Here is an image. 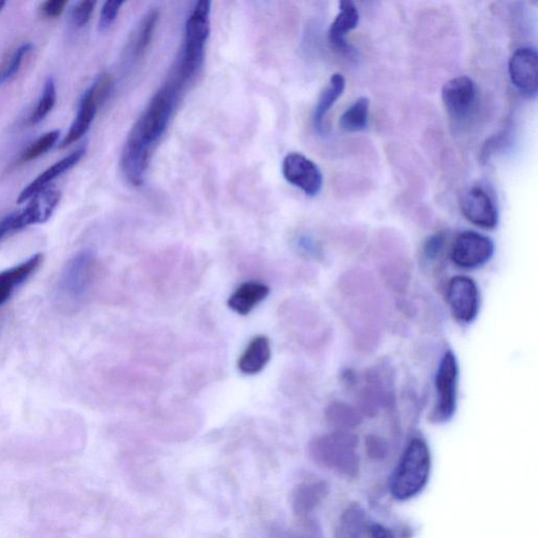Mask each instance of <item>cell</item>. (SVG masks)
Masks as SVG:
<instances>
[{
    "label": "cell",
    "instance_id": "obj_1",
    "mask_svg": "<svg viewBox=\"0 0 538 538\" xmlns=\"http://www.w3.org/2000/svg\"><path fill=\"white\" fill-rule=\"evenodd\" d=\"M336 301L356 351L374 352L380 346L385 321L382 294L374 276L363 269L345 271L336 283Z\"/></svg>",
    "mask_w": 538,
    "mask_h": 538
},
{
    "label": "cell",
    "instance_id": "obj_2",
    "mask_svg": "<svg viewBox=\"0 0 538 538\" xmlns=\"http://www.w3.org/2000/svg\"><path fill=\"white\" fill-rule=\"evenodd\" d=\"M182 87V82L177 77L163 86L128 135L120 162L124 177L135 186L144 183L153 150L167 131Z\"/></svg>",
    "mask_w": 538,
    "mask_h": 538
},
{
    "label": "cell",
    "instance_id": "obj_3",
    "mask_svg": "<svg viewBox=\"0 0 538 538\" xmlns=\"http://www.w3.org/2000/svg\"><path fill=\"white\" fill-rule=\"evenodd\" d=\"M358 437L348 431L315 437L310 442L309 451L313 462L324 468L333 470L343 476L356 477L360 470Z\"/></svg>",
    "mask_w": 538,
    "mask_h": 538
},
{
    "label": "cell",
    "instance_id": "obj_4",
    "mask_svg": "<svg viewBox=\"0 0 538 538\" xmlns=\"http://www.w3.org/2000/svg\"><path fill=\"white\" fill-rule=\"evenodd\" d=\"M430 470L431 455L427 444L421 439H413L401 454L390 481L393 498L399 501L416 498L427 484Z\"/></svg>",
    "mask_w": 538,
    "mask_h": 538
},
{
    "label": "cell",
    "instance_id": "obj_5",
    "mask_svg": "<svg viewBox=\"0 0 538 538\" xmlns=\"http://www.w3.org/2000/svg\"><path fill=\"white\" fill-rule=\"evenodd\" d=\"M97 274V260L91 251L77 253L64 265L55 288L59 306L68 310L85 303Z\"/></svg>",
    "mask_w": 538,
    "mask_h": 538
},
{
    "label": "cell",
    "instance_id": "obj_6",
    "mask_svg": "<svg viewBox=\"0 0 538 538\" xmlns=\"http://www.w3.org/2000/svg\"><path fill=\"white\" fill-rule=\"evenodd\" d=\"M378 276L390 292L406 294L412 280V261L406 247L394 239L378 242L374 250Z\"/></svg>",
    "mask_w": 538,
    "mask_h": 538
},
{
    "label": "cell",
    "instance_id": "obj_7",
    "mask_svg": "<svg viewBox=\"0 0 538 538\" xmlns=\"http://www.w3.org/2000/svg\"><path fill=\"white\" fill-rule=\"evenodd\" d=\"M210 2H199L195 5L186 25L185 49H183L178 79L183 85L197 73L203 64L204 47L211 33Z\"/></svg>",
    "mask_w": 538,
    "mask_h": 538
},
{
    "label": "cell",
    "instance_id": "obj_8",
    "mask_svg": "<svg viewBox=\"0 0 538 538\" xmlns=\"http://www.w3.org/2000/svg\"><path fill=\"white\" fill-rule=\"evenodd\" d=\"M459 364L454 353L447 352L441 360L435 376V403L431 410V422H448L457 410Z\"/></svg>",
    "mask_w": 538,
    "mask_h": 538
},
{
    "label": "cell",
    "instance_id": "obj_9",
    "mask_svg": "<svg viewBox=\"0 0 538 538\" xmlns=\"http://www.w3.org/2000/svg\"><path fill=\"white\" fill-rule=\"evenodd\" d=\"M360 412L376 417L384 407L392 408L394 403L393 377L382 366L365 371L358 390Z\"/></svg>",
    "mask_w": 538,
    "mask_h": 538
},
{
    "label": "cell",
    "instance_id": "obj_10",
    "mask_svg": "<svg viewBox=\"0 0 538 538\" xmlns=\"http://www.w3.org/2000/svg\"><path fill=\"white\" fill-rule=\"evenodd\" d=\"M494 244L488 236L464 232L455 238L451 251L452 262L462 269H476L493 256Z\"/></svg>",
    "mask_w": 538,
    "mask_h": 538
},
{
    "label": "cell",
    "instance_id": "obj_11",
    "mask_svg": "<svg viewBox=\"0 0 538 538\" xmlns=\"http://www.w3.org/2000/svg\"><path fill=\"white\" fill-rule=\"evenodd\" d=\"M446 298L452 316L463 324L471 323L480 310V294L475 281L458 276L448 283Z\"/></svg>",
    "mask_w": 538,
    "mask_h": 538
},
{
    "label": "cell",
    "instance_id": "obj_12",
    "mask_svg": "<svg viewBox=\"0 0 538 538\" xmlns=\"http://www.w3.org/2000/svg\"><path fill=\"white\" fill-rule=\"evenodd\" d=\"M284 178L298 187L306 196L315 197L323 186L320 169L310 159L299 153H291L284 158L282 164Z\"/></svg>",
    "mask_w": 538,
    "mask_h": 538
},
{
    "label": "cell",
    "instance_id": "obj_13",
    "mask_svg": "<svg viewBox=\"0 0 538 538\" xmlns=\"http://www.w3.org/2000/svg\"><path fill=\"white\" fill-rule=\"evenodd\" d=\"M538 57L534 47H520L509 61L512 85L527 97H535L538 87Z\"/></svg>",
    "mask_w": 538,
    "mask_h": 538
},
{
    "label": "cell",
    "instance_id": "obj_14",
    "mask_svg": "<svg viewBox=\"0 0 538 538\" xmlns=\"http://www.w3.org/2000/svg\"><path fill=\"white\" fill-rule=\"evenodd\" d=\"M460 211L467 220L478 228L492 229L498 226L499 215L493 200L481 186H472L463 195Z\"/></svg>",
    "mask_w": 538,
    "mask_h": 538
},
{
    "label": "cell",
    "instance_id": "obj_15",
    "mask_svg": "<svg viewBox=\"0 0 538 538\" xmlns=\"http://www.w3.org/2000/svg\"><path fill=\"white\" fill-rule=\"evenodd\" d=\"M442 99L453 120H463L470 114L476 102V87L467 76H459L446 82Z\"/></svg>",
    "mask_w": 538,
    "mask_h": 538
},
{
    "label": "cell",
    "instance_id": "obj_16",
    "mask_svg": "<svg viewBox=\"0 0 538 538\" xmlns=\"http://www.w3.org/2000/svg\"><path fill=\"white\" fill-rule=\"evenodd\" d=\"M43 262V253H37L13 268L0 271V306L8 302L17 289L37 273Z\"/></svg>",
    "mask_w": 538,
    "mask_h": 538
},
{
    "label": "cell",
    "instance_id": "obj_17",
    "mask_svg": "<svg viewBox=\"0 0 538 538\" xmlns=\"http://www.w3.org/2000/svg\"><path fill=\"white\" fill-rule=\"evenodd\" d=\"M62 194L57 188L47 186L43 191L35 195L29 204L19 211L23 228L45 223L52 217L56 210Z\"/></svg>",
    "mask_w": 538,
    "mask_h": 538
},
{
    "label": "cell",
    "instance_id": "obj_18",
    "mask_svg": "<svg viewBox=\"0 0 538 538\" xmlns=\"http://www.w3.org/2000/svg\"><path fill=\"white\" fill-rule=\"evenodd\" d=\"M360 14L358 8L351 0L340 3L339 14L336 15L329 29V41L335 50L343 54H351L352 46L347 44L345 37L359 25Z\"/></svg>",
    "mask_w": 538,
    "mask_h": 538
},
{
    "label": "cell",
    "instance_id": "obj_19",
    "mask_svg": "<svg viewBox=\"0 0 538 538\" xmlns=\"http://www.w3.org/2000/svg\"><path fill=\"white\" fill-rule=\"evenodd\" d=\"M85 153V147H80V149L70 153L66 158L62 159L61 161L53 164L52 167L45 170L43 174H40L37 179L29 183V185L23 189L19 199H17V203H27V201L34 197L35 195L49 186L50 183L53 180H55L57 177L66 173V171L72 169L75 164L79 163Z\"/></svg>",
    "mask_w": 538,
    "mask_h": 538
},
{
    "label": "cell",
    "instance_id": "obj_20",
    "mask_svg": "<svg viewBox=\"0 0 538 538\" xmlns=\"http://www.w3.org/2000/svg\"><path fill=\"white\" fill-rule=\"evenodd\" d=\"M270 288L258 281H248L236 289L230 295L228 305L240 316H247L269 297Z\"/></svg>",
    "mask_w": 538,
    "mask_h": 538
},
{
    "label": "cell",
    "instance_id": "obj_21",
    "mask_svg": "<svg viewBox=\"0 0 538 538\" xmlns=\"http://www.w3.org/2000/svg\"><path fill=\"white\" fill-rule=\"evenodd\" d=\"M100 108V104L97 102L96 96L93 90V87L87 88L84 96H82L79 114H77L72 126H70V131L61 144V149H66L74 142L79 141L81 137L87 133L91 128V124L94 121L95 116H96L97 111Z\"/></svg>",
    "mask_w": 538,
    "mask_h": 538
},
{
    "label": "cell",
    "instance_id": "obj_22",
    "mask_svg": "<svg viewBox=\"0 0 538 538\" xmlns=\"http://www.w3.org/2000/svg\"><path fill=\"white\" fill-rule=\"evenodd\" d=\"M271 358V345L268 336L257 335L247 345L238 360L241 374L253 376L261 372Z\"/></svg>",
    "mask_w": 538,
    "mask_h": 538
},
{
    "label": "cell",
    "instance_id": "obj_23",
    "mask_svg": "<svg viewBox=\"0 0 538 538\" xmlns=\"http://www.w3.org/2000/svg\"><path fill=\"white\" fill-rule=\"evenodd\" d=\"M327 494V484L312 482L300 484L293 495V507L295 513L303 516L309 514L320 504Z\"/></svg>",
    "mask_w": 538,
    "mask_h": 538
},
{
    "label": "cell",
    "instance_id": "obj_24",
    "mask_svg": "<svg viewBox=\"0 0 538 538\" xmlns=\"http://www.w3.org/2000/svg\"><path fill=\"white\" fill-rule=\"evenodd\" d=\"M345 79L340 73L331 76L329 84L324 88L320 98L316 106L315 114H313V123L319 132L322 131L323 122L327 117L331 106H333L342 96L345 90Z\"/></svg>",
    "mask_w": 538,
    "mask_h": 538
},
{
    "label": "cell",
    "instance_id": "obj_25",
    "mask_svg": "<svg viewBox=\"0 0 538 538\" xmlns=\"http://www.w3.org/2000/svg\"><path fill=\"white\" fill-rule=\"evenodd\" d=\"M325 418L331 426L344 431L358 427L363 421V415L357 408L341 401H333L327 406Z\"/></svg>",
    "mask_w": 538,
    "mask_h": 538
},
{
    "label": "cell",
    "instance_id": "obj_26",
    "mask_svg": "<svg viewBox=\"0 0 538 538\" xmlns=\"http://www.w3.org/2000/svg\"><path fill=\"white\" fill-rule=\"evenodd\" d=\"M369 99L360 97L340 118V128L348 133L362 132L368 127Z\"/></svg>",
    "mask_w": 538,
    "mask_h": 538
},
{
    "label": "cell",
    "instance_id": "obj_27",
    "mask_svg": "<svg viewBox=\"0 0 538 538\" xmlns=\"http://www.w3.org/2000/svg\"><path fill=\"white\" fill-rule=\"evenodd\" d=\"M158 21V11L153 10L140 21L137 29H136L132 45L133 54L136 57L144 55L147 47H149Z\"/></svg>",
    "mask_w": 538,
    "mask_h": 538
},
{
    "label": "cell",
    "instance_id": "obj_28",
    "mask_svg": "<svg viewBox=\"0 0 538 538\" xmlns=\"http://www.w3.org/2000/svg\"><path fill=\"white\" fill-rule=\"evenodd\" d=\"M55 103V81L53 79H49L46 82L44 92L43 95H41L37 109H35L31 117H29V124L35 126V124L43 121L45 118L51 113L52 110L54 109Z\"/></svg>",
    "mask_w": 538,
    "mask_h": 538
},
{
    "label": "cell",
    "instance_id": "obj_29",
    "mask_svg": "<svg viewBox=\"0 0 538 538\" xmlns=\"http://www.w3.org/2000/svg\"><path fill=\"white\" fill-rule=\"evenodd\" d=\"M364 514L352 507L343 517L340 529V538H360L364 528Z\"/></svg>",
    "mask_w": 538,
    "mask_h": 538
},
{
    "label": "cell",
    "instance_id": "obj_30",
    "mask_svg": "<svg viewBox=\"0 0 538 538\" xmlns=\"http://www.w3.org/2000/svg\"><path fill=\"white\" fill-rule=\"evenodd\" d=\"M59 135H61V132L56 129V131H52L41 136L38 140L35 141L32 145H29L28 149L22 153L21 161L29 162L43 156L44 153L49 151L51 147L56 144Z\"/></svg>",
    "mask_w": 538,
    "mask_h": 538
},
{
    "label": "cell",
    "instance_id": "obj_31",
    "mask_svg": "<svg viewBox=\"0 0 538 538\" xmlns=\"http://www.w3.org/2000/svg\"><path fill=\"white\" fill-rule=\"evenodd\" d=\"M446 236L443 233L435 234L426 241L424 245V257L428 261H435L439 259L443 250H444Z\"/></svg>",
    "mask_w": 538,
    "mask_h": 538
},
{
    "label": "cell",
    "instance_id": "obj_32",
    "mask_svg": "<svg viewBox=\"0 0 538 538\" xmlns=\"http://www.w3.org/2000/svg\"><path fill=\"white\" fill-rule=\"evenodd\" d=\"M96 3L92 0H85L75 5L72 12V21L77 28H82L87 25L91 16Z\"/></svg>",
    "mask_w": 538,
    "mask_h": 538
},
{
    "label": "cell",
    "instance_id": "obj_33",
    "mask_svg": "<svg viewBox=\"0 0 538 538\" xmlns=\"http://www.w3.org/2000/svg\"><path fill=\"white\" fill-rule=\"evenodd\" d=\"M123 2H106L103 4L102 14H100L99 29L105 31L108 29L117 19L120 13Z\"/></svg>",
    "mask_w": 538,
    "mask_h": 538
},
{
    "label": "cell",
    "instance_id": "obj_34",
    "mask_svg": "<svg viewBox=\"0 0 538 538\" xmlns=\"http://www.w3.org/2000/svg\"><path fill=\"white\" fill-rule=\"evenodd\" d=\"M33 46L31 44H25L21 46L19 49L15 51L13 56H12L11 58L8 69L5 70V72L4 74V80L11 79L12 77H14L17 73H19L23 58H25L28 53L31 52Z\"/></svg>",
    "mask_w": 538,
    "mask_h": 538
},
{
    "label": "cell",
    "instance_id": "obj_35",
    "mask_svg": "<svg viewBox=\"0 0 538 538\" xmlns=\"http://www.w3.org/2000/svg\"><path fill=\"white\" fill-rule=\"evenodd\" d=\"M22 223L20 219L19 212H14L0 221V241L7 238L8 236L20 232L23 229Z\"/></svg>",
    "mask_w": 538,
    "mask_h": 538
},
{
    "label": "cell",
    "instance_id": "obj_36",
    "mask_svg": "<svg viewBox=\"0 0 538 538\" xmlns=\"http://www.w3.org/2000/svg\"><path fill=\"white\" fill-rule=\"evenodd\" d=\"M67 4L63 0H49L41 5V11L47 19H58L62 14Z\"/></svg>",
    "mask_w": 538,
    "mask_h": 538
},
{
    "label": "cell",
    "instance_id": "obj_37",
    "mask_svg": "<svg viewBox=\"0 0 538 538\" xmlns=\"http://www.w3.org/2000/svg\"><path fill=\"white\" fill-rule=\"evenodd\" d=\"M366 446H368V451L372 458L380 459L383 455H385V442L378 436L369 435L368 441H366Z\"/></svg>",
    "mask_w": 538,
    "mask_h": 538
},
{
    "label": "cell",
    "instance_id": "obj_38",
    "mask_svg": "<svg viewBox=\"0 0 538 538\" xmlns=\"http://www.w3.org/2000/svg\"><path fill=\"white\" fill-rule=\"evenodd\" d=\"M369 534L372 538H393L392 531L384 528L381 525L371 526V528L369 529Z\"/></svg>",
    "mask_w": 538,
    "mask_h": 538
},
{
    "label": "cell",
    "instance_id": "obj_39",
    "mask_svg": "<svg viewBox=\"0 0 538 538\" xmlns=\"http://www.w3.org/2000/svg\"><path fill=\"white\" fill-rule=\"evenodd\" d=\"M4 5H5V3H4V2H0V12H2V10H3V9H4Z\"/></svg>",
    "mask_w": 538,
    "mask_h": 538
}]
</instances>
